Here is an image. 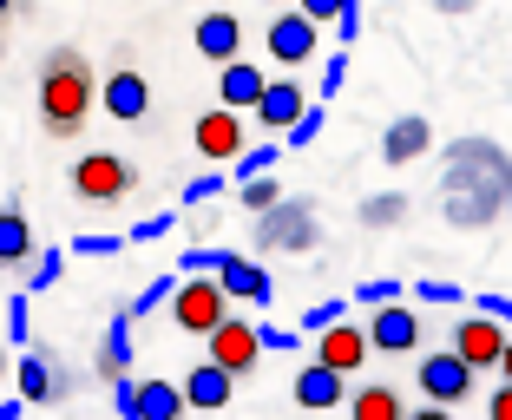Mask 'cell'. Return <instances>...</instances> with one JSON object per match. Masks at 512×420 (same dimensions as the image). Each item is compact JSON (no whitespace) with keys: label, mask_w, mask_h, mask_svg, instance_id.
<instances>
[{"label":"cell","mask_w":512,"mask_h":420,"mask_svg":"<svg viewBox=\"0 0 512 420\" xmlns=\"http://www.w3.org/2000/svg\"><path fill=\"white\" fill-rule=\"evenodd\" d=\"M217 283H224L230 302H250V309H270V296H276L270 270H263V263H250V256H237V250L217 256Z\"/></svg>","instance_id":"cell-15"},{"label":"cell","mask_w":512,"mask_h":420,"mask_svg":"<svg viewBox=\"0 0 512 420\" xmlns=\"http://www.w3.org/2000/svg\"><path fill=\"white\" fill-rule=\"evenodd\" d=\"M263 86H270V73H263L256 60H243V53H237L230 66H217V99H224V105H237V112L263 99Z\"/></svg>","instance_id":"cell-22"},{"label":"cell","mask_w":512,"mask_h":420,"mask_svg":"<svg viewBox=\"0 0 512 420\" xmlns=\"http://www.w3.org/2000/svg\"><path fill=\"white\" fill-rule=\"evenodd\" d=\"M132 401H138V381H125V375H119V388H112V407L132 420Z\"/></svg>","instance_id":"cell-46"},{"label":"cell","mask_w":512,"mask_h":420,"mask_svg":"<svg viewBox=\"0 0 512 420\" xmlns=\"http://www.w3.org/2000/svg\"><path fill=\"white\" fill-rule=\"evenodd\" d=\"M191 46H197L211 66H230V60L243 53V20H237V14H204V20L191 27Z\"/></svg>","instance_id":"cell-20"},{"label":"cell","mask_w":512,"mask_h":420,"mask_svg":"<svg viewBox=\"0 0 512 420\" xmlns=\"http://www.w3.org/2000/svg\"><path fill=\"white\" fill-rule=\"evenodd\" d=\"M256 250L276 256V250H296L309 256L322 243V224H316V197H276L270 210H256Z\"/></svg>","instance_id":"cell-4"},{"label":"cell","mask_w":512,"mask_h":420,"mask_svg":"<svg viewBox=\"0 0 512 420\" xmlns=\"http://www.w3.org/2000/svg\"><path fill=\"white\" fill-rule=\"evenodd\" d=\"M171 224H178V210H165V217H138V224L125 230V243H151V237H165Z\"/></svg>","instance_id":"cell-36"},{"label":"cell","mask_w":512,"mask_h":420,"mask_svg":"<svg viewBox=\"0 0 512 420\" xmlns=\"http://www.w3.org/2000/svg\"><path fill=\"white\" fill-rule=\"evenodd\" d=\"M40 256V237H33V217L7 197L0 204V270H20V263H33Z\"/></svg>","instance_id":"cell-21"},{"label":"cell","mask_w":512,"mask_h":420,"mask_svg":"<svg viewBox=\"0 0 512 420\" xmlns=\"http://www.w3.org/2000/svg\"><path fill=\"white\" fill-rule=\"evenodd\" d=\"M414 388L434 407H467L473 394H480V368H473L467 355H453V348H434V355L414 361Z\"/></svg>","instance_id":"cell-5"},{"label":"cell","mask_w":512,"mask_h":420,"mask_svg":"<svg viewBox=\"0 0 512 420\" xmlns=\"http://www.w3.org/2000/svg\"><path fill=\"white\" fill-rule=\"evenodd\" d=\"M322 119H329V112H322V105H309V112H302V119L283 132V151H309L322 138Z\"/></svg>","instance_id":"cell-29"},{"label":"cell","mask_w":512,"mask_h":420,"mask_svg":"<svg viewBox=\"0 0 512 420\" xmlns=\"http://www.w3.org/2000/svg\"><path fill=\"white\" fill-rule=\"evenodd\" d=\"M237 197H243V210H270L276 197H283V184H276L270 171H256V178H243V184H237Z\"/></svg>","instance_id":"cell-30"},{"label":"cell","mask_w":512,"mask_h":420,"mask_svg":"<svg viewBox=\"0 0 512 420\" xmlns=\"http://www.w3.org/2000/svg\"><path fill=\"white\" fill-rule=\"evenodd\" d=\"M348 302H316V309H302V335H322L329 322H342Z\"/></svg>","instance_id":"cell-33"},{"label":"cell","mask_w":512,"mask_h":420,"mask_svg":"<svg viewBox=\"0 0 512 420\" xmlns=\"http://www.w3.org/2000/svg\"><path fill=\"white\" fill-rule=\"evenodd\" d=\"M263 53H270L283 73H296V66H309L322 53V27L302 7H289V14H276L270 27H263Z\"/></svg>","instance_id":"cell-9"},{"label":"cell","mask_w":512,"mask_h":420,"mask_svg":"<svg viewBox=\"0 0 512 420\" xmlns=\"http://www.w3.org/2000/svg\"><path fill=\"white\" fill-rule=\"evenodd\" d=\"M407 210H414V197H407V191H375V197L355 204V224H362V230H401Z\"/></svg>","instance_id":"cell-24"},{"label":"cell","mask_w":512,"mask_h":420,"mask_svg":"<svg viewBox=\"0 0 512 420\" xmlns=\"http://www.w3.org/2000/svg\"><path fill=\"white\" fill-rule=\"evenodd\" d=\"M368 348L375 355H421V342H427V315H421V302H381V309H368Z\"/></svg>","instance_id":"cell-7"},{"label":"cell","mask_w":512,"mask_h":420,"mask_svg":"<svg viewBox=\"0 0 512 420\" xmlns=\"http://www.w3.org/2000/svg\"><path fill=\"white\" fill-rule=\"evenodd\" d=\"M414 302H434V309H447V302H467L453 283H414Z\"/></svg>","instance_id":"cell-38"},{"label":"cell","mask_w":512,"mask_h":420,"mask_svg":"<svg viewBox=\"0 0 512 420\" xmlns=\"http://www.w3.org/2000/svg\"><path fill=\"white\" fill-rule=\"evenodd\" d=\"M394 296H401V283H394V276H375V283L355 289V302H362V309H381V302H394Z\"/></svg>","instance_id":"cell-35"},{"label":"cell","mask_w":512,"mask_h":420,"mask_svg":"<svg viewBox=\"0 0 512 420\" xmlns=\"http://www.w3.org/2000/svg\"><path fill=\"white\" fill-rule=\"evenodd\" d=\"M20 14H27V0H0V33L14 27V20H20Z\"/></svg>","instance_id":"cell-47"},{"label":"cell","mask_w":512,"mask_h":420,"mask_svg":"<svg viewBox=\"0 0 512 420\" xmlns=\"http://www.w3.org/2000/svg\"><path fill=\"white\" fill-rule=\"evenodd\" d=\"M499 375L512 381V335H506V348H499Z\"/></svg>","instance_id":"cell-49"},{"label":"cell","mask_w":512,"mask_h":420,"mask_svg":"<svg viewBox=\"0 0 512 420\" xmlns=\"http://www.w3.org/2000/svg\"><path fill=\"white\" fill-rule=\"evenodd\" d=\"M342 86H348V53H329V66H322V99H335Z\"/></svg>","instance_id":"cell-37"},{"label":"cell","mask_w":512,"mask_h":420,"mask_svg":"<svg viewBox=\"0 0 512 420\" xmlns=\"http://www.w3.org/2000/svg\"><path fill=\"white\" fill-rule=\"evenodd\" d=\"M296 7H302V14H309V20H316V27H329V20L342 14L348 0H296Z\"/></svg>","instance_id":"cell-40"},{"label":"cell","mask_w":512,"mask_h":420,"mask_svg":"<svg viewBox=\"0 0 512 420\" xmlns=\"http://www.w3.org/2000/svg\"><path fill=\"white\" fill-rule=\"evenodd\" d=\"M486 414H493V420H512V381H506V388H493V394H486Z\"/></svg>","instance_id":"cell-45"},{"label":"cell","mask_w":512,"mask_h":420,"mask_svg":"<svg viewBox=\"0 0 512 420\" xmlns=\"http://www.w3.org/2000/svg\"><path fill=\"white\" fill-rule=\"evenodd\" d=\"M217 191H224V178H217V171H197V178H191V184H184V191H178V197H184V210H197V204H211V197H217Z\"/></svg>","instance_id":"cell-32"},{"label":"cell","mask_w":512,"mask_h":420,"mask_svg":"<svg viewBox=\"0 0 512 420\" xmlns=\"http://www.w3.org/2000/svg\"><path fill=\"white\" fill-rule=\"evenodd\" d=\"M138 165L125 158V151H86V158H73V171H66V191L79 197V204H132L138 197Z\"/></svg>","instance_id":"cell-3"},{"label":"cell","mask_w":512,"mask_h":420,"mask_svg":"<svg viewBox=\"0 0 512 420\" xmlns=\"http://www.w3.org/2000/svg\"><path fill=\"white\" fill-rule=\"evenodd\" d=\"M73 250L79 256H112V250H125V237H79Z\"/></svg>","instance_id":"cell-42"},{"label":"cell","mask_w":512,"mask_h":420,"mask_svg":"<svg viewBox=\"0 0 512 420\" xmlns=\"http://www.w3.org/2000/svg\"><path fill=\"white\" fill-rule=\"evenodd\" d=\"M434 7H440V14H447V20H460V14H473L480 0H434Z\"/></svg>","instance_id":"cell-48"},{"label":"cell","mask_w":512,"mask_h":420,"mask_svg":"<svg viewBox=\"0 0 512 420\" xmlns=\"http://www.w3.org/2000/svg\"><path fill=\"white\" fill-rule=\"evenodd\" d=\"M335 33H342V40H355V33H362V0H348L342 14H335Z\"/></svg>","instance_id":"cell-41"},{"label":"cell","mask_w":512,"mask_h":420,"mask_svg":"<svg viewBox=\"0 0 512 420\" xmlns=\"http://www.w3.org/2000/svg\"><path fill=\"white\" fill-rule=\"evenodd\" d=\"M60 276H66V256H60V250L33 256V270H27V296H40V289H53Z\"/></svg>","instance_id":"cell-31"},{"label":"cell","mask_w":512,"mask_h":420,"mask_svg":"<svg viewBox=\"0 0 512 420\" xmlns=\"http://www.w3.org/2000/svg\"><path fill=\"white\" fill-rule=\"evenodd\" d=\"M348 414L355 420H401L407 401H401V388H388V381H368V388L348 394Z\"/></svg>","instance_id":"cell-26"},{"label":"cell","mask_w":512,"mask_h":420,"mask_svg":"<svg viewBox=\"0 0 512 420\" xmlns=\"http://www.w3.org/2000/svg\"><path fill=\"white\" fill-rule=\"evenodd\" d=\"M14 381H20V401L27 407H60L73 394V368H66L53 348H27L14 361Z\"/></svg>","instance_id":"cell-8"},{"label":"cell","mask_w":512,"mask_h":420,"mask_svg":"<svg viewBox=\"0 0 512 420\" xmlns=\"http://www.w3.org/2000/svg\"><path fill=\"white\" fill-rule=\"evenodd\" d=\"M427 151H434V125H427L421 112L388 119V132H381V165H414V158H427Z\"/></svg>","instance_id":"cell-18"},{"label":"cell","mask_w":512,"mask_h":420,"mask_svg":"<svg viewBox=\"0 0 512 420\" xmlns=\"http://www.w3.org/2000/svg\"><path fill=\"white\" fill-rule=\"evenodd\" d=\"M33 296H27V289H20V296L14 302H7V335H14V342H27V335H33Z\"/></svg>","instance_id":"cell-34"},{"label":"cell","mask_w":512,"mask_h":420,"mask_svg":"<svg viewBox=\"0 0 512 420\" xmlns=\"http://www.w3.org/2000/svg\"><path fill=\"white\" fill-rule=\"evenodd\" d=\"M204 355L243 381V375H256V361H263V329H256L250 315H224V322L204 335Z\"/></svg>","instance_id":"cell-10"},{"label":"cell","mask_w":512,"mask_h":420,"mask_svg":"<svg viewBox=\"0 0 512 420\" xmlns=\"http://www.w3.org/2000/svg\"><path fill=\"white\" fill-rule=\"evenodd\" d=\"M178 388H184V407H204V414H217V407H230V394H237V375H230V368H217V361L204 355L191 375L178 381Z\"/></svg>","instance_id":"cell-19"},{"label":"cell","mask_w":512,"mask_h":420,"mask_svg":"<svg viewBox=\"0 0 512 420\" xmlns=\"http://www.w3.org/2000/svg\"><path fill=\"white\" fill-rule=\"evenodd\" d=\"M453 355H467L473 368H499V348H506V322H499V315H460V322H453Z\"/></svg>","instance_id":"cell-13"},{"label":"cell","mask_w":512,"mask_h":420,"mask_svg":"<svg viewBox=\"0 0 512 420\" xmlns=\"http://www.w3.org/2000/svg\"><path fill=\"white\" fill-rule=\"evenodd\" d=\"M125 368H132V309L112 315V322H106V342H99V375L119 381Z\"/></svg>","instance_id":"cell-27"},{"label":"cell","mask_w":512,"mask_h":420,"mask_svg":"<svg viewBox=\"0 0 512 420\" xmlns=\"http://www.w3.org/2000/svg\"><path fill=\"white\" fill-rule=\"evenodd\" d=\"M224 315H230V296H224V283H217V270L178 276V289H171V322H178L184 335H211Z\"/></svg>","instance_id":"cell-6"},{"label":"cell","mask_w":512,"mask_h":420,"mask_svg":"<svg viewBox=\"0 0 512 420\" xmlns=\"http://www.w3.org/2000/svg\"><path fill=\"white\" fill-rule=\"evenodd\" d=\"M453 230H493L499 217H506V204L486 191H447V210H440Z\"/></svg>","instance_id":"cell-23"},{"label":"cell","mask_w":512,"mask_h":420,"mask_svg":"<svg viewBox=\"0 0 512 420\" xmlns=\"http://www.w3.org/2000/svg\"><path fill=\"white\" fill-rule=\"evenodd\" d=\"M92 105H99V73H92V60L79 46H53L40 60V125H46V138L73 145V138L86 132Z\"/></svg>","instance_id":"cell-1"},{"label":"cell","mask_w":512,"mask_h":420,"mask_svg":"<svg viewBox=\"0 0 512 420\" xmlns=\"http://www.w3.org/2000/svg\"><path fill=\"white\" fill-rule=\"evenodd\" d=\"M289 394H296V407H309V414H329V407H348V375L309 355V368H296Z\"/></svg>","instance_id":"cell-14"},{"label":"cell","mask_w":512,"mask_h":420,"mask_svg":"<svg viewBox=\"0 0 512 420\" xmlns=\"http://www.w3.org/2000/svg\"><path fill=\"white\" fill-rule=\"evenodd\" d=\"M191 145H197V158H204V165H230V158H237V151L250 145V125H243V112H237V105H224V99H217L211 112H197Z\"/></svg>","instance_id":"cell-11"},{"label":"cell","mask_w":512,"mask_h":420,"mask_svg":"<svg viewBox=\"0 0 512 420\" xmlns=\"http://www.w3.org/2000/svg\"><path fill=\"white\" fill-rule=\"evenodd\" d=\"M309 355L329 361V368H342V375H355L375 348H368V329H362V322H348V315H342V322H329V329L316 335V348H309Z\"/></svg>","instance_id":"cell-16"},{"label":"cell","mask_w":512,"mask_h":420,"mask_svg":"<svg viewBox=\"0 0 512 420\" xmlns=\"http://www.w3.org/2000/svg\"><path fill=\"white\" fill-rule=\"evenodd\" d=\"M473 309H486V315H499V322H512V296H493V289H486V296H473Z\"/></svg>","instance_id":"cell-44"},{"label":"cell","mask_w":512,"mask_h":420,"mask_svg":"<svg viewBox=\"0 0 512 420\" xmlns=\"http://www.w3.org/2000/svg\"><path fill=\"white\" fill-rule=\"evenodd\" d=\"M27 7H33V0H27Z\"/></svg>","instance_id":"cell-52"},{"label":"cell","mask_w":512,"mask_h":420,"mask_svg":"<svg viewBox=\"0 0 512 420\" xmlns=\"http://www.w3.org/2000/svg\"><path fill=\"white\" fill-rule=\"evenodd\" d=\"M0 375H14V361H7V348H0Z\"/></svg>","instance_id":"cell-50"},{"label":"cell","mask_w":512,"mask_h":420,"mask_svg":"<svg viewBox=\"0 0 512 420\" xmlns=\"http://www.w3.org/2000/svg\"><path fill=\"white\" fill-rule=\"evenodd\" d=\"M276 158H283V145H276V138H270V145H256V151L243 145L237 158H230V171H237V184H243V178H256V171H270Z\"/></svg>","instance_id":"cell-28"},{"label":"cell","mask_w":512,"mask_h":420,"mask_svg":"<svg viewBox=\"0 0 512 420\" xmlns=\"http://www.w3.org/2000/svg\"><path fill=\"white\" fill-rule=\"evenodd\" d=\"M447 191H486L512 210V158L493 138H453L447 145Z\"/></svg>","instance_id":"cell-2"},{"label":"cell","mask_w":512,"mask_h":420,"mask_svg":"<svg viewBox=\"0 0 512 420\" xmlns=\"http://www.w3.org/2000/svg\"><path fill=\"white\" fill-rule=\"evenodd\" d=\"M178 414H184V388L178 381H138L132 420H178Z\"/></svg>","instance_id":"cell-25"},{"label":"cell","mask_w":512,"mask_h":420,"mask_svg":"<svg viewBox=\"0 0 512 420\" xmlns=\"http://www.w3.org/2000/svg\"><path fill=\"white\" fill-rule=\"evenodd\" d=\"M302 112H309V86H302L296 73H283V79H270V86H263V99H256V119L270 125L276 138L289 132V125L302 119Z\"/></svg>","instance_id":"cell-17"},{"label":"cell","mask_w":512,"mask_h":420,"mask_svg":"<svg viewBox=\"0 0 512 420\" xmlns=\"http://www.w3.org/2000/svg\"><path fill=\"white\" fill-rule=\"evenodd\" d=\"M171 289H178V283H171V276H165V283H151L145 296L132 302V315H151V309H165V302H171Z\"/></svg>","instance_id":"cell-39"},{"label":"cell","mask_w":512,"mask_h":420,"mask_svg":"<svg viewBox=\"0 0 512 420\" xmlns=\"http://www.w3.org/2000/svg\"><path fill=\"white\" fill-rule=\"evenodd\" d=\"M0 60H7V40H0Z\"/></svg>","instance_id":"cell-51"},{"label":"cell","mask_w":512,"mask_h":420,"mask_svg":"<svg viewBox=\"0 0 512 420\" xmlns=\"http://www.w3.org/2000/svg\"><path fill=\"white\" fill-rule=\"evenodd\" d=\"M217 256H224V250H204V243H197V250L178 256V263H184V276H191V270H217Z\"/></svg>","instance_id":"cell-43"},{"label":"cell","mask_w":512,"mask_h":420,"mask_svg":"<svg viewBox=\"0 0 512 420\" xmlns=\"http://www.w3.org/2000/svg\"><path fill=\"white\" fill-rule=\"evenodd\" d=\"M99 105H106L119 125H138V119L151 112V79L138 73L132 53H119V60L106 66V79H99Z\"/></svg>","instance_id":"cell-12"}]
</instances>
